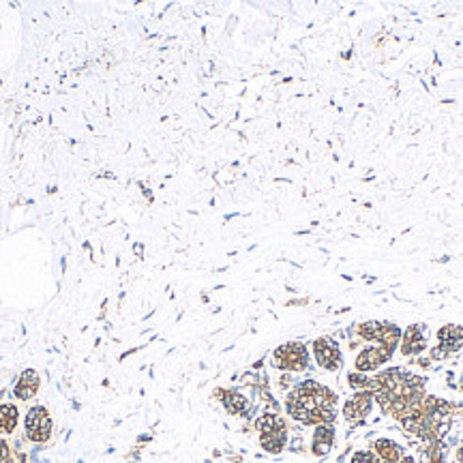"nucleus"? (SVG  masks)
I'll use <instances>...</instances> for the list:
<instances>
[{"instance_id": "nucleus-1", "label": "nucleus", "mask_w": 463, "mask_h": 463, "mask_svg": "<svg viewBox=\"0 0 463 463\" xmlns=\"http://www.w3.org/2000/svg\"><path fill=\"white\" fill-rule=\"evenodd\" d=\"M337 393L318 380H302L285 397V414L304 425V427H318V425H333L337 421Z\"/></svg>"}, {"instance_id": "nucleus-2", "label": "nucleus", "mask_w": 463, "mask_h": 463, "mask_svg": "<svg viewBox=\"0 0 463 463\" xmlns=\"http://www.w3.org/2000/svg\"><path fill=\"white\" fill-rule=\"evenodd\" d=\"M253 429L257 431V442L268 452L279 455L288 442H290V427L288 421L279 414V412L266 409L253 421Z\"/></svg>"}, {"instance_id": "nucleus-3", "label": "nucleus", "mask_w": 463, "mask_h": 463, "mask_svg": "<svg viewBox=\"0 0 463 463\" xmlns=\"http://www.w3.org/2000/svg\"><path fill=\"white\" fill-rule=\"evenodd\" d=\"M309 363H311L309 347L300 341H285L271 354V367L281 374H302L309 369Z\"/></svg>"}, {"instance_id": "nucleus-4", "label": "nucleus", "mask_w": 463, "mask_h": 463, "mask_svg": "<svg viewBox=\"0 0 463 463\" xmlns=\"http://www.w3.org/2000/svg\"><path fill=\"white\" fill-rule=\"evenodd\" d=\"M24 431L28 442L32 444H45L54 431V421L49 416V409L45 405H32L26 412L24 419Z\"/></svg>"}, {"instance_id": "nucleus-5", "label": "nucleus", "mask_w": 463, "mask_h": 463, "mask_svg": "<svg viewBox=\"0 0 463 463\" xmlns=\"http://www.w3.org/2000/svg\"><path fill=\"white\" fill-rule=\"evenodd\" d=\"M311 354L316 358V363L320 369L328 374H337L343 367V354L339 343L333 337H318L311 343Z\"/></svg>"}, {"instance_id": "nucleus-6", "label": "nucleus", "mask_w": 463, "mask_h": 463, "mask_svg": "<svg viewBox=\"0 0 463 463\" xmlns=\"http://www.w3.org/2000/svg\"><path fill=\"white\" fill-rule=\"evenodd\" d=\"M374 393L371 390H356L347 397V401L341 407V414L345 419V423H350L352 427L360 425L369 414L374 407Z\"/></svg>"}, {"instance_id": "nucleus-7", "label": "nucleus", "mask_w": 463, "mask_h": 463, "mask_svg": "<svg viewBox=\"0 0 463 463\" xmlns=\"http://www.w3.org/2000/svg\"><path fill=\"white\" fill-rule=\"evenodd\" d=\"M393 356L395 354L388 352L382 345H367V347H363L356 354V358H354V371H360V374L380 371L386 363H390Z\"/></svg>"}, {"instance_id": "nucleus-8", "label": "nucleus", "mask_w": 463, "mask_h": 463, "mask_svg": "<svg viewBox=\"0 0 463 463\" xmlns=\"http://www.w3.org/2000/svg\"><path fill=\"white\" fill-rule=\"evenodd\" d=\"M213 397L221 401L230 416H249L253 409L251 399L236 388H215Z\"/></svg>"}, {"instance_id": "nucleus-9", "label": "nucleus", "mask_w": 463, "mask_h": 463, "mask_svg": "<svg viewBox=\"0 0 463 463\" xmlns=\"http://www.w3.org/2000/svg\"><path fill=\"white\" fill-rule=\"evenodd\" d=\"M427 347L425 341V328L421 324H409L403 335H401V343H399V352L403 358H416L419 354H423Z\"/></svg>"}, {"instance_id": "nucleus-10", "label": "nucleus", "mask_w": 463, "mask_h": 463, "mask_svg": "<svg viewBox=\"0 0 463 463\" xmlns=\"http://www.w3.org/2000/svg\"><path fill=\"white\" fill-rule=\"evenodd\" d=\"M335 440H337V433H335V425H318L314 427V433H311V452L316 457H326L333 446H335Z\"/></svg>"}, {"instance_id": "nucleus-11", "label": "nucleus", "mask_w": 463, "mask_h": 463, "mask_svg": "<svg viewBox=\"0 0 463 463\" xmlns=\"http://www.w3.org/2000/svg\"><path fill=\"white\" fill-rule=\"evenodd\" d=\"M39 388H41V378H39V374H37L35 369H24V371L20 374L16 386H13V395H16L20 401H28V399L37 397Z\"/></svg>"}, {"instance_id": "nucleus-12", "label": "nucleus", "mask_w": 463, "mask_h": 463, "mask_svg": "<svg viewBox=\"0 0 463 463\" xmlns=\"http://www.w3.org/2000/svg\"><path fill=\"white\" fill-rule=\"evenodd\" d=\"M371 448H374V452L378 455V459H380L382 463H397V461L405 455L403 446H401L399 442L390 440V438H380V440H376V442L371 444Z\"/></svg>"}, {"instance_id": "nucleus-13", "label": "nucleus", "mask_w": 463, "mask_h": 463, "mask_svg": "<svg viewBox=\"0 0 463 463\" xmlns=\"http://www.w3.org/2000/svg\"><path fill=\"white\" fill-rule=\"evenodd\" d=\"M438 341L448 354H452L463 345V328L455 324H446L438 331Z\"/></svg>"}, {"instance_id": "nucleus-14", "label": "nucleus", "mask_w": 463, "mask_h": 463, "mask_svg": "<svg viewBox=\"0 0 463 463\" xmlns=\"http://www.w3.org/2000/svg\"><path fill=\"white\" fill-rule=\"evenodd\" d=\"M18 423H20L18 405L7 403V401L0 403V433H3V436H11V433L18 429Z\"/></svg>"}, {"instance_id": "nucleus-15", "label": "nucleus", "mask_w": 463, "mask_h": 463, "mask_svg": "<svg viewBox=\"0 0 463 463\" xmlns=\"http://www.w3.org/2000/svg\"><path fill=\"white\" fill-rule=\"evenodd\" d=\"M401 335H403V331L397 326V324H393V322H382V328H380V337H378V345H382V347H386L388 352H397V347H399V343H401Z\"/></svg>"}, {"instance_id": "nucleus-16", "label": "nucleus", "mask_w": 463, "mask_h": 463, "mask_svg": "<svg viewBox=\"0 0 463 463\" xmlns=\"http://www.w3.org/2000/svg\"><path fill=\"white\" fill-rule=\"evenodd\" d=\"M380 328H382V322H378V320L360 322V324H356V326H354V335H356V339H360V341H367V343H378Z\"/></svg>"}, {"instance_id": "nucleus-17", "label": "nucleus", "mask_w": 463, "mask_h": 463, "mask_svg": "<svg viewBox=\"0 0 463 463\" xmlns=\"http://www.w3.org/2000/svg\"><path fill=\"white\" fill-rule=\"evenodd\" d=\"M347 386L356 393V390H371V378L367 374L360 371H350L347 374Z\"/></svg>"}, {"instance_id": "nucleus-18", "label": "nucleus", "mask_w": 463, "mask_h": 463, "mask_svg": "<svg viewBox=\"0 0 463 463\" xmlns=\"http://www.w3.org/2000/svg\"><path fill=\"white\" fill-rule=\"evenodd\" d=\"M350 463H382V461H380L378 455L371 452V450H358V452H354V457H352Z\"/></svg>"}, {"instance_id": "nucleus-19", "label": "nucleus", "mask_w": 463, "mask_h": 463, "mask_svg": "<svg viewBox=\"0 0 463 463\" xmlns=\"http://www.w3.org/2000/svg\"><path fill=\"white\" fill-rule=\"evenodd\" d=\"M294 386H296V382H294V374H281V376H279V380H277V388H279L281 393H290Z\"/></svg>"}, {"instance_id": "nucleus-20", "label": "nucleus", "mask_w": 463, "mask_h": 463, "mask_svg": "<svg viewBox=\"0 0 463 463\" xmlns=\"http://www.w3.org/2000/svg\"><path fill=\"white\" fill-rule=\"evenodd\" d=\"M0 463H13V450L7 440L0 438Z\"/></svg>"}, {"instance_id": "nucleus-21", "label": "nucleus", "mask_w": 463, "mask_h": 463, "mask_svg": "<svg viewBox=\"0 0 463 463\" xmlns=\"http://www.w3.org/2000/svg\"><path fill=\"white\" fill-rule=\"evenodd\" d=\"M397 463H416V461H414V457H409V455H403V457H401V459H399Z\"/></svg>"}, {"instance_id": "nucleus-22", "label": "nucleus", "mask_w": 463, "mask_h": 463, "mask_svg": "<svg viewBox=\"0 0 463 463\" xmlns=\"http://www.w3.org/2000/svg\"><path fill=\"white\" fill-rule=\"evenodd\" d=\"M457 459H459V463H463V446H459V450H457Z\"/></svg>"}]
</instances>
